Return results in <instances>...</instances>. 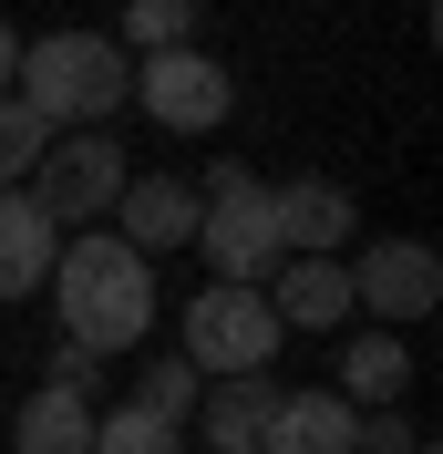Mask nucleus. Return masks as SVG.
I'll return each mask as SVG.
<instances>
[{
    "instance_id": "nucleus-1",
    "label": "nucleus",
    "mask_w": 443,
    "mask_h": 454,
    "mask_svg": "<svg viewBox=\"0 0 443 454\" xmlns=\"http://www.w3.org/2000/svg\"><path fill=\"white\" fill-rule=\"evenodd\" d=\"M52 310H62V340L73 351H135L144 331H155V258H135L124 238H73V248H52Z\"/></svg>"
},
{
    "instance_id": "nucleus-2",
    "label": "nucleus",
    "mask_w": 443,
    "mask_h": 454,
    "mask_svg": "<svg viewBox=\"0 0 443 454\" xmlns=\"http://www.w3.org/2000/svg\"><path fill=\"white\" fill-rule=\"evenodd\" d=\"M11 93H21L42 124H104V114H124V93H135V52H124L113 31H42V42H21Z\"/></svg>"
},
{
    "instance_id": "nucleus-3",
    "label": "nucleus",
    "mask_w": 443,
    "mask_h": 454,
    "mask_svg": "<svg viewBox=\"0 0 443 454\" xmlns=\"http://www.w3.org/2000/svg\"><path fill=\"white\" fill-rule=\"evenodd\" d=\"M196 248H206V269L217 279H237V289H258L278 269V217H268V186H258L248 166H217L206 186H196Z\"/></svg>"
},
{
    "instance_id": "nucleus-4",
    "label": "nucleus",
    "mask_w": 443,
    "mask_h": 454,
    "mask_svg": "<svg viewBox=\"0 0 443 454\" xmlns=\"http://www.w3.org/2000/svg\"><path fill=\"white\" fill-rule=\"evenodd\" d=\"M278 351V310L268 289H237V279H206L186 300V351L175 362H196V382H227V372H268Z\"/></svg>"
},
{
    "instance_id": "nucleus-5",
    "label": "nucleus",
    "mask_w": 443,
    "mask_h": 454,
    "mask_svg": "<svg viewBox=\"0 0 443 454\" xmlns=\"http://www.w3.org/2000/svg\"><path fill=\"white\" fill-rule=\"evenodd\" d=\"M31 207L52 227H83V217H104L113 197H124V155H113V135L104 124H83V135H62V145H42V166H31V186H21Z\"/></svg>"
},
{
    "instance_id": "nucleus-6",
    "label": "nucleus",
    "mask_w": 443,
    "mask_h": 454,
    "mask_svg": "<svg viewBox=\"0 0 443 454\" xmlns=\"http://www.w3.org/2000/svg\"><path fill=\"white\" fill-rule=\"evenodd\" d=\"M135 104L155 114L166 135H217V124H227V104H237V83H227V62H217V52L175 42V52H144Z\"/></svg>"
},
{
    "instance_id": "nucleus-7",
    "label": "nucleus",
    "mask_w": 443,
    "mask_h": 454,
    "mask_svg": "<svg viewBox=\"0 0 443 454\" xmlns=\"http://www.w3.org/2000/svg\"><path fill=\"white\" fill-rule=\"evenodd\" d=\"M351 269V310H371L392 331V320H423L443 300V258L423 248V238H371L361 258H340Z\"/></svg>"
},
{
    "instance_id": "nucleus-8",
    "label": "nucleus",
    "mask_w": 443,
    "mask_h": 454,
    "mask_svg": "<svg viewBox=\"0 0 443 454\" xmlns=\"http://www.w3.org/2000/svg\"><path fill=\"white\" fill-rule=\"evenodd\" d=\"M268 217H278V248L289 258H340L361 207H351L340 176H289V186H268Z\"/></svg>"
},
{
    "instance_id": "nucleus-9",
    "label": "nucleus",
    "mask_w": 443,
    "mask_h": 454,
    "mask_svg": "<svg viewBox=\"0 0 443 454\" xmlns=\"http://www.w3.org/2000/svg\"><path fill=\"white\" fill-rule=\"evenodd\" d=\"M258 289H268L278 331H340V320H351V269H340V258H278Z\"/></svg>"
},
{
    "instance_id": "nucleus-10",
    "label": "nucleus",
    "mask_w": 443,
    "mask_h": 454,
    "mask_svg": "<svg viewBox=\"0 0 443 454\" xmlns=\"http://www.w3.org/2000/svg\"><path fill=\"white\" fill-rule=\"evenodd\" d=\"M124 227H113V238H124V248L135 258H155V248H186L196 238V186L186 176H124Z\"/></svg>"
},
{
    "instance_id": "nucleus-11",
    "label": "nucleus",
    "mask_w": 443,
    "mask_h": 454,
    "mask_svg": "<svg viewBox=\"0 0 443 454\" xmlns=\"http://www.w3.org/2000/svg\"><path fill=\"white\" fill-rule=\"evenodd\" d=\"M351 434H361V413L340 393H278L258 454H351Z\"/></svg>"
},
{
    "instance_id": "nucleus-12",
    "label": "nucleus",
    "mask_w": 443,
    "mask_h": 454,
    "mask_svg": "<svg viewBox=\"0 0 443 454\" xmlns=\"http://www.w3.org/2000/svg\"><path fill=\"white\" fill-rule=\"evenodd\" d=\"M42 279H52V217H42L21 186H0V310L31 300Z\"/></svg>"
},
{
    "instance_id": "nucleus-13",
    "label": "nucleus",
    "mask_w": 443,
    "mask_h": 454,
    "mask_svg": "<svg viewBox=\"0 0 443 454\" xmlns=\"http://www.w3.org/2000/svg\"><path fill=\"white\" fill-rule=\"evenodd\" d=\"M268 413H278V382H268V372H227L217 393H206V444H196V454H258Z\"/></svg>"
},
{
    "instance_id": "nucleus-14",
    "label": "nucleus",
    "mask_w": 443,
    "mask_h": 454,
    "mask_svg": "<svg viewBox=\"0 0 443 454\" xmlns=\"http://www.w3.org/2000/svg\"><path fill=\"white\" fill-rule=\"evenodd\" d=\"M330 393L351 403V413H382V403L413 393V351H402L392 331H361L351 351H340V382H330Z\"/></svg>"
},
{
    "instance_id": "nucleus-15",
    "label": "nucleus",
    "mask_w": 443,
    "mask_h": 454,
    "mask_svg": "<svg viewBox=\"0 0 443 454\" xmlns=\"http://www.w3.org/2000/svg\"><path fill=\"white\" fill-rule=\"evenodd\" d=\"M11 454H93V403L42 382L21 413H11Z\"/></svg>"
},
{
    "instance_id": "nucleus-16",
    "label": "nucleus",
    "mask_w": 443,
    "mask_h": 454,
    "mask_svg": "<svg viewBox=\"0 0 443 454\" xmlns=\"http://www.w3.org/2000/svg\"><path fill=\"white\" fill-rule=\"evenodd\" d=\"M196 393H206V382H196V362H144V372H135V403L155 413V424H175V434H186Z\"/></svg>"
},
{
    "instance_id": "nucleus-17",
    "label": "nucleus",
    "mask_w": 443,
    "mask_h": 454,
    "mask_svg": "<svg viewBox=\"0 0 443 454\" xmlns=\"http://www.w3.org/2000/svg\"><path fill=\"white\" fill-rule=\"evenodd\" d=\"M93 454H175V424H155L144 403H113L93 413Z\"/></svg>"
},
{
    "instance_id": "nucleus-18",
    "label": "nucleus",
    "mask_w": 443,
    "mask_h": 454,
    "mask_svg": "<svg viewBox=\"0 0 443 454\" xmlns=\"http://www.w3.org/2000/svg\"><path fill=\"white\" fill-rule=\"evenodd\" d=\"M42 145H52V124H42L21 93H0V186H21V176L42 166Z\"/></svg>"
},
{
    "instance_id": "nucleus-19",
    "label": "nucleus",
    "mask_w": 443,
    "mask_h": 454,
    "mask_svg": "<svg viewBox=\"0 0 443 454\" xmlns=\"http://www.w3.org/2000/svg\"><path fill=\"white\" fill-rule=\"evenodd\" d=\"M124 31H135L144 52H175L196 31V0H124Z\"/></svg>"
},
{
    "instance_id": "nucleus-20",
    "label": "nucleus",
    "mask_w": 443,
    "mask_h": 454,
    "mask_svg": "<svg viewBox=\"0 0 443 454\" xmlns=\"http://www.w3.org/2000/svg\"><path fill=\"white\" fill-rule=\"evenodd\" d=\"M423 444V424L402 413V403H382V413H361V434H351V454H413Z\"/></svg>"
},
{
    "instance_id": "nucleus-21",
    "label": "nucleus",
    "mask_w": 443,
    "mask_h": 454,
    "mask_svg": "<svg viewBox=\"0 0 443 454\" xmlns=\"http://www.w3.org/2000/svg\"><path fill=\"white\" fill-rule=\"evenodd\" d=\"M52 393H93V351L62 340V351H52Z\"/></svg>"
},
{
    "instance_id": "nucleus-22",
    "label": "nucleus",
    "mask_w": 443,
    "mask_h": 454,
    "mask_svg": "<svg viewBox=\"0 0 443 454\" xmlns=\"http://www.w3.org/2000/svg\"><path fill=\"white\" fill-rule=\"evenodd\" d=\"M11 73H21V31L0 21V93H11Z\"/></svg>"
}]
</instances>
